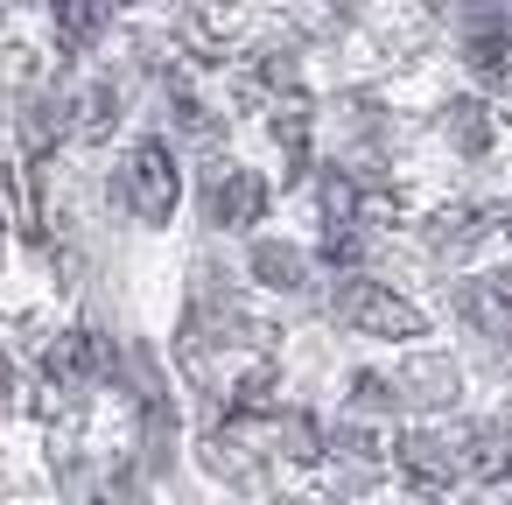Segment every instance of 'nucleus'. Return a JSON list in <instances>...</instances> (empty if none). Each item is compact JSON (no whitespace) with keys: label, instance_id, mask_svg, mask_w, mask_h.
Wrapping results in <instances>:
<instances>
[{"label":"nucleus","instance_id":"4","mask_svg":"<svg viewBox=\"0 0 512 505\" xmlns=\"http://www.w3.org/2000/svg\"><path fill=\"white\" fill-rule=\"evenodd\" d=\"M204 211H211L218 232H246V225H260V211H267V176H253V169H225V176H211Z\"/></svg>","mask_w":512,"mask_h":505},{"label":"nucleus","instance_id":"1","mask_svg":"<svg viewBox=\"0 0 512 505\" xmlns=\"http://www.w3.org/2000/svg\"><path fill=\"white\" fill-rule=\"evenodd\" d=\"M113 190H120V204H127L141 225H169V218H176V204H183V169H176L169 141H162V134L134 141V148L120 155Z\"/></svg>","mask_w":512,"mask_h":505},{"label":"nucleus","instance_id":"11","mask_svg":"<svg viewBox=\"0 0 512 505\" xmlns=\"http://www.w3.org/2000/svg\"><path fill=\"white\" fill-rule=\"evenodd\" d=\"M351 407L358 414H393L400 407V379H358L351 386Z\"/></svg>","mask_w":512,"mask_h":505},{"label":"nucleus","instance_id":"13","mask_svg":"<svg viewBox=\"0 0 512 505\" xmlns=\"http://www.w3.org/2000/svg\"><path fill=\"white\" fill-rule=\"evenodd\" d=\"M0 15H8V0H0Z\"/></svg>","mask_w":512,"mask_h":505},{"label":"nucleus","instance_id":"2","mask_svg":"<svg viewBox=\"0 0 512 505\" xmlns=\"http://www.w3.org/2000/svg\"><path fill=\"white\" fill-rule=\"evenodd\" d=\"M337 316L351 323V330H365V337H386V344H414V337H428V316L400 295V288H386V281H344L337 288Z\"/></svg>","mask_w":512,"mask_h":505},{"label":"nucleus","instance_id":"7","mask_svg":"<svg viewBox=\"0 0 512 505\" xmlns=\"http://www.w3.org/2000/svg\"><path fill=\"white\" fill-rule=\"evenodd\" d=\"M456 393H463V379H456L449 358H414L400 372V400H414V407H449Z\"/></svg>","mask_w":512,"mask_h":505},{"label":"nucleus","instance_id":"6","mask_svg":"<svg viewBox=\"0 0 512 505\" xmlns=\"http://www.w3.org/2000/svg\"><path fill=\"white\" fill-rule=\"evenodd\" d=\"M246 274H253L260 288H274V295H295V288L309 281V267H302V246H288V239H253V253H246Z\"/></svg>","mask_w":512,"mask_h":505},{"label":"nucleus","instance_id":"8","mask_svg":"<svg viewBox=\"0 0 512 505\" xmlns=\"http://www.w3.org/2000/svg\"><path fill=\"white\" fill-rule=\"evenodd\" d=\"M456 456H463V470L498 477V470L512 463V428H505V421H470V428H463V442H456Z\"/></svg>","mask_w":512,"mask_h":505},{"label":"nucleus","instance_id":"5","mask_svg":"<svg viewBox=\"0 0 512 505\" xmlns=\"http://www.w3.org/2000/svg\"><path fill=\"white\" fill-rule=\"evenodd\" d=\"M456 316L484 337V344H512V295L498 281H456Z\"/></svg>","mask_w":512,"mask_h":505},{"label":"nucleus","instance_id":"14","mask_svg":"<svg viewBox=\"0 0 512 505\" xmlns=\"http://www.w3.org/2000/svg\"><path fill=\"white\" fill-rule=\"evenodd\" d=\"M99 505H106V498H99ZM113 505H120V498H113Z\"/></svg>","mask_w":512,"mask_h":505},{"label":"nucleus","instance_id":"12","mask_svg":"<svg viewBox=\"0 0 512 505\" xmlns=\"http://www.w3.org/2000/svg\"><path fill=\"white\" fill-rule=\"evenodd\" d=\"M113 120H120V99H113V85H92V99H85L78 127H85V134H106Z\"/></svg>","mask_w":512,"mask_h":505},{"label":"nucleus","instance_id":"3","mask_svg":"<svg viewBox=\"0 0 512 505\" xmlns=\"http://www.w3.org/2000/svg\"><path fill=\"white\" fill-rule=\"evenodd\" d=\"M393 463H400V477H407L414 491H449V484L463 477V456H456V442H449L442 428H407V435L393 442Z\"/></svg>","mask_w":512,"mask_h":505},{"label":"nucleus","instance_id":"9","mask_svg":"<svg viewBox=\"0 0 512 505\" xmlns=\"http://www.w3.org/2000/svg\"><path fill=\"white\" fill-rule=\"evenodd\" d=\"M43 372H50L57 386H85V379L99 372V344H92L85 330H64V337L43 351Z\"/></svg>","mask_w":512,"mask_h":505},{"label":"nucleus","instance_id":"10","mask_svg":"<svg viewBox=\"0 0 512 505\" xmlns=\"http://www.w3.org/2000/svg\"><path fill=\"white\" fill-rule=\"evenodd\" d=\"M50 15H57L64 50H85V43H99V29H106V0H50Z\"/></svg>","mask_w":512,"mask_h":505}]
</instances>
